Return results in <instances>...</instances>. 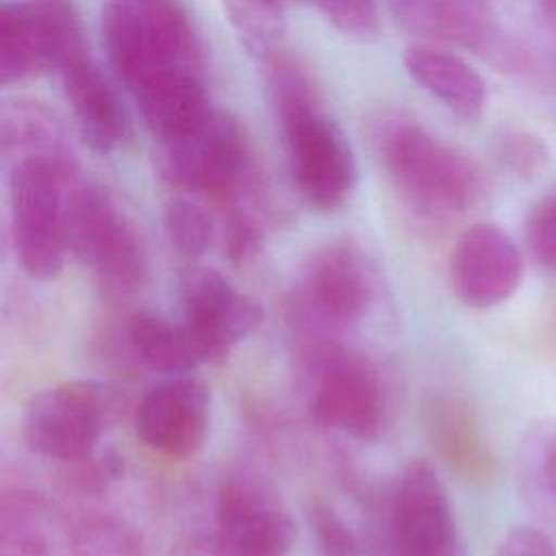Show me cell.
Masks as SVG:
<instances>
[{"instance_id": "1", "label": "cell", "mask_w": 556, "mask_h": 556, "mask_svg": "<svg viewBox=\"0 0 556 556\" xmlns=\"http://www.w3.org/2000/svg\"><path fill=\"white\" fill-rule=\"evenodd\" d=\"M302 374L311 417L356 441L378 439L391 417V393L378 363L341 339L302 345Z\"/></svg>"}, {"instance_id": "2", "label": "cell", "mask_w": 556, "mask_h": 556, "mask_svg": "<svg viewBox=\"0 0 556 556\" xmlns=\"http://www.w3.org/2000/svg\"><path fill=\"white\" fill-rule=\"evenodd\" d=\"M374 141L391 182L419 213L458 215L478 198L476 167L424 126L391 117L378 126Z\"/></svg>"}, {"instance_id": "3", "label": "cell", "mask_w": 556, "mask_h": 556, "mask_svg": "<svg viewBox=\"0 0 556 556\" xmlns=\"http://www.w3.org/2000/svg\"><path fill=\"white\" fill-rule=\"evenodd\" d=\"M100 35L113 74L132 93L163 72L200 65V39L187 13L169 0H113L102 9Z\"/></svg>"}, {"instance_id": "4", "label": "cell", "mask_w": 556, "mask_h": 556, "mask_svg": "<svg viewBox=\"0 0 556 556\" xmlns=\"http://www.w3.org/2000/svg\"><path fill=\"white\" fill-rule=\"evenodd\" d=\"M376 291L369 256L352 241H330L304 263L287 302V317L304 343L339 339L369 315Z\"/></svg>"}, {"instance_id": "5", "label": "cell", "mask_w": 556, "mask_h": 556, "mask_svg": "<svg viewBox=\"0 0 556 556\" xmlns=\"http://www.w3.org/2000/svg\"><path fill=\"white\" fill-rule=\"evenodd\" d=\"M74 161L22 159L9 178L15 256L33 280H54L65 265L67 193Z\"/></svg>"}, {"instance_id": "6", "label": "cell", "mask_w": 556, "mask_h": 556, "mask_svg": "<svg viewBox=\"0 0 556 556\" xmlns=\"http://www.w3.org/2000/svg\"><path fill=\"white\" fill-rule=\"evenodd\" d=\"M287 165L302 200L321 213L341 208L356 187V159L343 130L319 109V96L274 106Z\"/></svg>"}, {"instance_id": "7", "label": "cell", "mask_w": 556, "mask_h": 556, "mask_svg": "<svg viewBox=\"0 0 556 556\" xmlns=\"http://www.w3.org/2000/svg\"><path fill=\"white\" fill-rule=\"evenodd\" d=\"M67 248L111 295H128L146 278L143 241L115 198L100 185L72 182L67 193Z\"/></svg>"}, {"instance_id": "8", "label": "cell", "mask_w": 556, "mask_h": 556, "mask_svg": "<svg viewBox=\"0 0 556 556\" xmlns=\"http://www.w3.org/2000/svg\"><path fill=\"white\" fill-rule=\"evenodd\" d=\"M156 169L176 189L219 200H235L252 191L258 176L241 124L230 113L215 109L191 132L161 143Z\"/></svg>"}, {"instance_id": "9", "label": "cell", "mask_w": 556, "mask_h": 556, "mask_svg": "<svg viewBox=\"0 0 556 556\" xmlns=\"http://www.w3.org/2000/svg\"><path fill=\"white\" fill-rule=\"evenodd\" d=\"M111 391L93 380H63L35 393L22 413V441L35 456L89 458L113 415Z\"/></svg>"}, {"instance_id": "10", "label": "cell", "mask_w": 556, "mask_h": 556, "mask_svg": "<svg viewBox=\"0 0 556 556\" xmlns=\"http://www.w3.org/2000/svg\"><path fill=\"white\" fill-rule=\"evenodd\" d=\"M295 523L278 491L256 471L226 473L215 495L217 556H291Z\"/></svg>"}, {"instance_id": "11", "label": "cell", "mask_w": 556, "mask_h": 556, "mask_svg": "<svg viewBox=\"0 0 556 556\" xmlns=\"http://www.w3.org/2000/svg\"><path fill=\"white\" fill-rule=\"evenodd\" d=\"M258 302L219 269L189 267L180 280V321L193 334L204 365L224 363L261 324Z\"/></svg>"}, {"instance_id": "12", "label": "cell", "mask_w": 556, "mask_h": 556, "mask_svg": "<svg viewBox=\"0 0 556 556\" xmlns=\"http://www.w3.org/2000/svg\"><path fill=\"white\" fill-rule=\"evenodd\" d=\"M391 541L400 556H456L458 526L450 495L426 460L404 467L391 500Z\"/></svg>"}, {"instance_id": "13", "label": "cell", "mask_w": 556, "mask_h": 556, "mask_svg": "<svg viewBox=\"0 0 556 556\" xmlns=\"http://www.w3.org/2000/svg\"><path fill=\"white\" fill-rule=\"evenodd\" d=\"M211 428V389L191 374L167 376L152 387L135 410V434L167 458L198 454Z\"/></svg>"}, {"instance_id": "14", "label": "cell", "mask_w": 556, "mask_h": 556, "mask_svg": "<svg viewBox=\"0 0 556 556\" xmlns=\"http://www.w3.org/2000/svg\"><path fill=\"white\" fill-rule=\"evenodd\" d=\"M523 256L495 224L478 222L463 230L450 261V287L469 308H493L521 285Z\"/></svg>"}, {"instance_id": "15", "label": "cell", "mask_w": 556, "mask_h": 556, "mask_svg": "<svg viewBox=\"0 0 556 556\" xmlns=\"http://www.w3.org/2000/svg\"><path fill=\"white\" fill-rule=\"evenodd\" d=\"M397 20L406 28L430 35L450 43L465 46L473 52L502 63L510 56L486 7L478 0H391Z\"/></svg>"}, {"instance_id": "16", "label": "cell", "mask_w": 556, "mask_h": 556, "mask_svg": "<svg viewBox=\"0 0 556 556\" xmlns=\"http://www.w3.org/2000/svg\"><path fill=\"white\" fill-rule=\"evenodd\" d=\"M59 76L83 141L98 154L115 152L128 139L130 126L115 89L93 59L87 54Z\"/></svg>"}, {"instance_id": "17", "label": "cell", "mask_w": 556, "mask_h": 556, "mask_svg": "<svg viewBox=\"0 0 556 556\" xmlns=\"http://www.w3.org/2000/svg\"><path fill=\"white\" fill-rule=\"evenodd\" d=\"M146 128L159 143L178 139L211 115V100L198 70H169L135 91Z\"/></svg>"}, {"instance_id": "18", "label": "cell", "mask_w": 556, "mask_h": 556, "mask_svg": "<svg viewBox=\"0 0 556 556\" xmlns=\"http://www.w3.org/2000/svg\"><path fill=\"white\" fill-rule=\"evenodd\" d=\"M404 67L421 89L458 117L478 119L482 115L486 85L460 56L432 46H410L404 52Z\"/></svg>"}, {"instance_id": "19", "label": "cell", "mask_w": 556, "mask_h": 556, "mask_svg": "<svg viewBox=\"0 0 556 556\" xmlns=\"http://www.w3.org/2000/svg\"><path fill=\"white\" fill-rule=\"evenodd\" d=\"M424 424L439 456L469 478H484L493 465L486 441L465 402L434 393L424 402Z\"/></svg>"}, {"instance_id": "20", "label": "cell", "mask_w": 556, "mask_h": 556, "mask_svg": "<svg viewBox=\"0 0 556 556\" xmlns=\"http://www.w3.org/2000/svg\"><path fill=\"white\" fill-rule=\"evenodd\" d=\"M0 146L13 163L22 159L72 161L61 119L50 106L33 98H13L2 104Z\"/></svg>"}, {"instance_id": "21", "label": "cell", "mask_w": 556, "mask_h": 556, "mask_svg": "<svg viewBox=\"0 0 556 556\" xmlns=\"http://www.w3.org/2000/svg\"><path fill=\"white\" fill-rule=\"evenodd\" d=\"M128 341L137 361L154 374L182 376L204 365L193 334L180 319L139 313L128 326Z\"/></svg>"}, {"instance_id": "22", "label": "cell", "mask_w": 556, "mask_h": 556, "mask_svg": "<svg viewBox=\"0 0 556 556\" xmlns=\"http://www.w3.org/2000/svg\"><path fill=\"white\" fill-rule=\"evenodd\" d=\"M515 471L526 504L556 523V419L528 426L517 447Z\"/></svg>"}, {"instance_id": "23", "label": "cell", "mask_w": 556, "mask_h": 556, "mask_svg": "<svg viewBox=\"0 0 556 556\" xmlns=\"http://www.w3.org/2000/svg\"><path fill=\"white\" fill-rule=\"evenodd\" d=\"M50 72L37 13L28 2H4L0 11V80L13 85Z\"/></svg>"}, {"instance_id": "24", "label": "cell", "mask_w": 556, "mask_h": 556, "mask_svg": "<svg viewBox=\"0 0 556 556\" xmlns=\"http://www.w3.org/2000/svg\"><path fill=\"white\" fill-rule=\"evenodd\" d=\"M224 11L237 39L252 56L269 61L280 52L287 33L282 0H224Z\"/></svg>"}, {"instance_id": "25", "label": "cell", "mask_w": 556, "mask_h": 556, "mask_svg": "<svg viewBox=\"0 0 556 556\" xmlns=\"http://www.w3.org/2000/svg\"><path fill=\"white\" fill-rule=\"evenodd\" d=\"M46 41L50 72L61 74L67 65L89 54L83 22L72 0H30Z\"/></svg>"}, {"instance_id": "26", "label": "cell", "mask_w": 556, "mask_h": 556, "mask_svg": "<svg viewBox=\"0 0 556 556\" xmlns=\"http://www.w3.org/2000/svg\"><path fill=\"white\" fill-rule=\"evenodd\" d=\"M72 556H143L135 528L115 515L83 517L70 532Z\"/></svg>"}, {"instance_id": "27", "label": "cell", "mask_w": 556, "mask_h": 556, "mask_svg": "<svg viewBox=\"0 0 556 556\" xmlns=\"http://www.w3.org/2000/svg\"><path fill=\"white\" fill-rule=\"evenodd\" d=\"M163 230L169 245L191 261L202 258L215 241V226L206 208L182 195L165 202Z\"/></svg>"}, {"instance_id": "28", "label": "cell", "mask_w": 556, "mask_h": 556, "mask_svg": "<svg viewBox=\"0 0 556 556\" xmlns=\"http://www.w3.org/2000/svg\"><path fill=\"white\" fill-rule=\"evenodd\" d=\"M526 245L539 267L556 271V189L530 208L526 217Z\"/></svg>"}, {"instance_id": "29", "label": "cell", "mask_w": 556, "mask_h": 556, "mask_svg": "<svg viewBox=\"0 0 556 556\" xmlns=\"http://www.w3.org/2000/svg\"><path fill=\"white\" fill-rule=\"evenodd\" d=\"M315 4L321 15L345 37L367 41L378 33L376 0H304Z\"/></svg>"}, {"instance_id": "30", "label": "cell", "mask_w": 556, "mask_h": 556, "mask_svg": "<svg viewBox=\"0 0 556 556\" xmlns=\"http://www.w3.org/2000/svg\"><path fill=\"white\" fill-rule=\"evenodd\" d=\"M308 526L321 556H358L356 534L330 506L321 502L311 504Z\"/></svg>"}, {"instance_id": "31", "label": "cell", "mask_w": 556, "mask_h": 556, "mask_svg": "<svg viewBox=\"0 0 556 556\" xmlns=\"http://www.w3.org/2000/svg\"><path fill=\"white\" fill-rule=\"evenodd\" d=\"M263 230L256 215L243 206H235L228 213L224 228V248L232 263H245L261 248Z\"/></svg>"}, {"instance_id": "32", "label": "cell", "mask_w": 556, "mask_h": 556, "mask_svg": "<svg viewBox=\"0 0 556 556\" xmlns=\"http://www.w3.org/2000/svg\"><path fill=\"white\" fill-rule=\"evenodd\" d=\"M497 556H556V543L539 528L513 526L502 536Z\"/></svg>"}, {"instance_id": "33", "label": "cell", "mask_w": 556, "mask_h": 556, "mask_svg": "<svg viewBox=\"0 0 556 556\" xmlns=\"http://www.w3.org/2000/svg\"><path fill=\"white\" fill-rule=\"evenodd\" d=\"M502 154L506 163L521 176H534L547 161V150L543 148V143L526 132H515L506 137Z\"/></svg>"}, {"instance_id": "34", "label": "cell", "mask_w": 556, "mask_h": 556, "mask_svg": "<svg viewBox=\"0 0 556 556\" xmlns=\"http://www.w3.org/2000/svg\"><path fill=\"white\" fill-rule=\"evenodd\" d=\"M169 556H217L215 547H211L208 543L200 541V539H189L178 543L176 547H172Z\"/></svg>"}, {"instance_id": "35", "label": "cell", "mask_w": 556, "mask_h": 556, "mask_svg": "<svg viewBox=\"0 0 556 556\" xmlns=\"http://www.w3.org/2000/svg\"><path fill=\"white\" fill-rule=\"evenodd\" d=\"M545 20L556 28V0H539Z\"/></svg>"}, {"instance_id": "36", "label": "cell", "mask_w": 556, "mask_h": 556, "mask_svg": "<svg viewBox=\"0 0 556 556\" xmlns=\"http://www.w3.org/2000/svg\"><path fill=\"white\" fill-rule=\"evenodd\" d=\"M124 2H154V0H124Z\"/></svg>"}]
</instances>
